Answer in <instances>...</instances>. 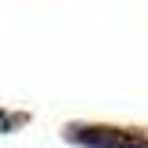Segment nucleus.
I'll list each match as a JSON object with an SVG mask.
<instances>
[{"instance_id":"1","label":"nucleus","mask_w":148,"mask_h":148,"mask_svg":"<svg viewBox=\"0 0 148 148\" xmlns=\"http://www.w3.org/2000/svg\"><path fill=\"white\" fill-rule=\"evenodd\" d=\"M74 141L92 148H148L145 137H133L130 130H108V126H89V130H74Z\"/></svg>"}]
</instances>
